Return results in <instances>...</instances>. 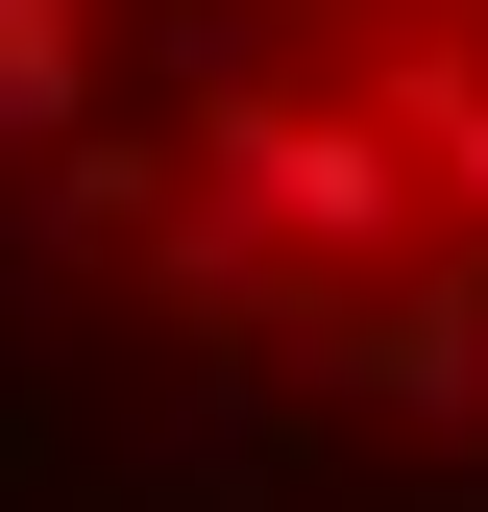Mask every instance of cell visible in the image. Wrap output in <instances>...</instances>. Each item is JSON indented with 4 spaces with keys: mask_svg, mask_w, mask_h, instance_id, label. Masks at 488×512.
I'll return each mask as SVG.
<instances>
[{
    "mask_svg": "<svg viewBox=\"0 0 488 512\" xmlns=\"http://www.w3.org/2000/svg\"><path fill=\"white\" fill-rule=\"evenodd\" d=\"M196 171H220V196L269 220V244H293L318 293H391V269H415V147H391L366 98H318V74L220 98V122H196Z\"/></svg>",
    "mask_w": 488,
    "mask_h": 512,
    "instance_id": "1",
    "label": "cell"
},
{
    "mask_svg": "<svg viewBox=\"0 0 488 512\" xmlns=\"http://www.w3.org/2000/svg\"><path fill=\"white\" fill-rule=\"evenodd\" d=\"M366 122L415 147V196H440V220H488V49H464V25H415V49H366Z\"/></svg>",
    "mask_w": 488,
    "mask_h": 512,
    "instance_id": "2",
    "label": "cell"
},
{
    "mask_svg": "<svg viewBox=\"0 0 488 512\" xmlns=\"http://www.w3.org/2000/svg\"><path fill=\"white\" fill-rule=\"evenodd\" d=\"M98 122V25L74 0H0V147H74Z\"/></svg>",
    "mask_w": 488,
    "mask_h": 512,
    "instance_id": "3",
    "label": "cell"
}]
</instances>
